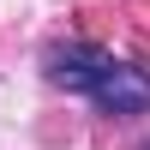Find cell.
<instances>
[{
  "instance_id": "cell-1",
  "label": "cell",
  "mask_w": 150,
  "mask_h": 150,
  "mask_svg": "<svg viewBox=\"0 0 150 150\" xmlns=\"http://www.w3.org/2000/svg\"><path fill=\"white\" fill-rule=\"evenodd\" d=\"M48 78L66 84V90L90 96L102 114H150V72L132 66V60H114L108 48L90 42H54L42 54Z\"/></svg>"
}]
</instances>
